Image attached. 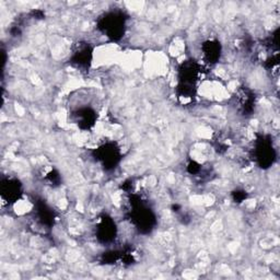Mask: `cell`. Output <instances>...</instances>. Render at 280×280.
I'll return each instance as SVG.
<instances>
[{
	"mask_svg": "<svg viewBox=\"0 0 280 280\" xmlns=\"http://www.w3.org/2000/svg\"><path fill=\"white\" fill-rule=\"evenodd\" d=\"M104 30L109 33V36L117 37L119 33L124 32V21L120 20V17H117L116 14H111L105 18Z\"/></svg>",
	"mask_w": 280,
	"mask_h": 280,
	"instance_id": "obj_1",
	"label": "cell"
},
{
	"mask_svg": "<svg viewBox=\"0 0 280 280\" xmlns=\"http://www.w3.org/2000/svg\"><path fill=\"white\" fill-rule=\"evenodd\" d=\"M207 46H204V56L208 59V62H216V60L219 58L220 55V47L217 45V43L208 42Z\"/></svg>",
	"mask_w": 280,
	"mask_h": 280,
	"instance_id": "obj_2",
	"label": "cell"
}]
</instances>
